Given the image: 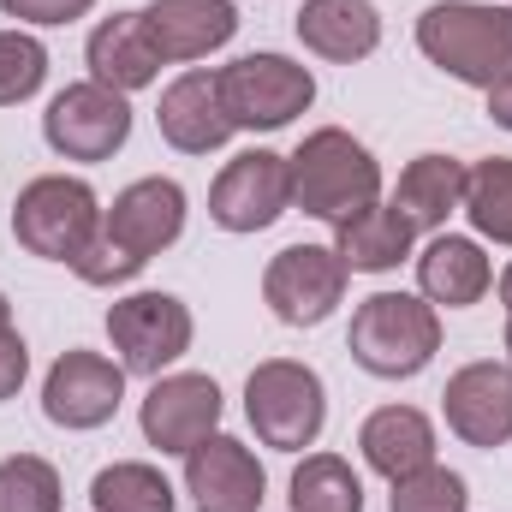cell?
<instances>
[{
    "instance_id": "cell-1",
    "label": "cell",
    "mask_w": 512,
    "mask_h": 512,
    "mask_svg": "<svg viewBox=\"0 0 512 512\" xmlns=\"http://www.w3.org/2000/svg\"><path fill=\"white\" fill-rule=\"evenodd\" d=\"M286 167H292V209H304L310 221L340 227L358 209L382 203V161L346 126L304 131V143L286 155Z\"/></svg>"
},
{
    "instance_id": "cell-28",
    "label": "cell",
    "mask_w": 512,
    "mask_h": 512,
    "mask_svg": "<svg viewBox=\"0 0 512 512\" xmlns=\"http://www.w3.org/2000/svg\"><path fill=\"white\" fill-rule=\"evenodd\" d=\"M387 489H393L387 512H471V483L459 471H447L441 459L399 477V483H387Z\"/></svg>"
},
{
    "instance_id": "cell-21",
    "label": "cell",
    "mask_w": 512,
    "mask_h": 512,
    "mask_svg": "<svg viewBox=\"0 0 512 512\" xmlns=\"http://www.w3.org/2000/svg\"><path fill=\"white\" fill-rule=\"evenodd\" d=\"M435 447H441L435 441V423L417 405H382V411H370L358 423V453H364V465L376 477H387V483L435 465Z\"/></svg>"
},
{
    "instance_id": "cell-29",
    "label": "cell",
    "mask_w": 512,
    "mask_h": 512,
    "mask_svg": "<svg viewBox=\"0 0 512 512\" xmlns=\"http://www.w3.org/2000/svg\"><path fill=\"white\" fill-rule=\"evenodd\" d=\"M42 84H48V48H42V36H30L24 24L0 30V108L30 102Z\"/></svg>"
},
{
    "instance_id": "cell-27",
    "label": "cell",
    "mask_w": 512,
    "mask_h": 512,
    "mask_svg": "<svg viewBox=\"0 0 512 512\" xmlns=\"http://www.w3.org/2000/svg\"><path fill=\"white\" fill-rule=\"evenodd\" d=\"M60 471L42 453L0 459V512H60Z\"/></svg>"
},
{
    "instance_id": "cell-36",
    "label": "cell",
    "mask_w": 512,
    "mask_h": 512,
    "mask_svg": "<svg viewBox=\"0 0 512 512\" xmlns=\"http://www.w3.org/2000/svg\"><path fill=\"white\" fill-rule=\"evenodd\" d=\"M507 364H512V316H507Z\"/></svg>"
},
{
    "instance_id": "cell-26",
    "label": "cell",
    "mask_w": 512,
    "mask_h": 512,
    "mask_svg": "<svg viewBox=\"0 0 512 512\" xmlns=\"http://www.w3.org/2000/svg\"><path fill=\"white\" fill-rule=\"evenodd\" d=\"M465 221L477 227V239L512 251V155L465 167Z\"/></svg>"
},
{
    "instance_id": "cell-32",
    "label": "cell",
    "mask_w": 512,
    "mask_h": 512,
    "mask_svg": "<svg viewBox=\"0 0 512 512\" xmlns=\"http://www.w3.org/2000/svg\"><path fill=\"white\" fill-rule=\"evenodd\" d=\"M24 382H30V346H24L18 328H6V334H0V405L18 399Z\"/></svg>"
},
{
    "instance_id": "cell-34",
    "label": "cell",
    "mask_w": 512,
    "mask_h": 512,
    "mask_svg": "<svg viewBox=\"0 0 512 512\" xmlns=\"http://www.w3.org/2000/svg\"><path fill=\"white\" fill-rule=\"evenodd\" d=\"M495 292H501V304H507V316H512V262L501 268V280H495Z\"/></svg>"
},
{
    "instance_id": "cell-7",
    "label": "cell",
    "mask_w": 512,
    "mask_h": 512,
    "mask_svg": "<svg viewBox=\"0 0 512 512\" xmlns=\"http://www.w3.org/2000/svg\"><path fill=\"white\" fill-rule=\"evenodd\" d=\"M221 96L239 131H280L316 102V72L292 54H239L221 66Z\"/></svg>"
},
{
    "instance_id": "cell-14",
    "label": "cell",
    "mask_w": 512,
    "mask_h": 512,
    "mask_svg": "<svg viewBox=\"0 0 512 512\" xmlns=\"http://www.w3.org/2000/svg\"><path fill=\"white\" fill-rule=\"evenodd\" d=\"M185 495L197 512H262L268 471L239 435H209L185 453Z\"/></svg>"
},
{
    "instance_id": "cell-6",
    "label": "cell",
    "mask_w": 512,
    "mask_h": 512,
    "mask_svg": "<svg viewBox=\"0 0 512 512\" xmlns=\"http://www.w3.org/2000/svg\"><path fill=\"white\" fill-rule=\"evenodd\" d=\"M191 334H197L191 304L173 298V292L143 286V292H126V298L108 304V346L120 352L126 376H149V382L167 376L191 352Z\"/></svg>"
},
{
    "instance_id": "cell-9",
    "label": "cell",
    "mask_w": 512,
    "mask_h": 512,
    "mask_svg": "<svg viewBox=\"0 0 512 512\" xmlns=\"http://www.w3.org/2000/svg\"><path fill=\"white\" fill-rule=\"evenodd\" d=\"M346 280L352 268L340 262L334 245H286L262 268V304L286 328H322L346 304Z\"/></svg>"
},
{
    "instance_id": "cell-2",
    "label": "cell",
    "mask_w": 512,
    "mask_h": 512,
    "mask_svg": "<svg viewBox=\"0 0 512 512\" xmlns=\"http://www.w3.org/2000/svg\"><path fill=\"white\" fill-rule=\"evenodd\" d=\"M417 54L453 84L489 90L512 66V6L495 0H435L417 12Z\"/></svg>"
},
{
    "instance_id": "cell-17",
    "label": "cell",
    "mask_w": 512,
    "mask_h": 512,
    "mask_svg": "<svg viewBox=\"0 0 512 512\" xmlns=\"http://www.w3.org/2000/svg\"><path fill=\"white\" fill-rule=\"evenodd\" d=\"M143 24L167 66H191V60L221 54L239 36V6L233 0H149Z\"/></svg>"
},
{
    "instance_id": "cell-13",
    "label": "cell",
    "mask_w": 512,
    "mask_h": 512,
    "mask_svg": "<svg viewBox=\"0 0 512 512\" xmlns=\"http://www.w3.org/2000/svg\"><path fill=\"white\" fill-rule=\"evenodd\" d=\"M102 233L149 268L161 251H173L185 239V185L161 179V173L131 179L126 191L102 209Z\"/></svg>"
},
{
    "instance_id": "cell-22",
    "label": "cell",
    "mask_w": 512,
    "mask_h": 512,
    "mask_svg": "<svg viewBox=\"0 0 512 512\" xmlns=\"http://www.w3.org/2000/svg\"><path fill=\"white\" fill-rule=\"evenodd\" d=\"M393 209L405 215L411 233H447V221L465 209V161L453 155H417L399 185H393Z\"/></svg>"
},
{
    "instance_id": "cell-3",
    "label": "cell",
    "mask_w": 512,
    "mask_h": 512,
    "mask_svg": "<svg viewBox=\"0 0 512 512\" xmlns=\"http://www.w3.org/2000/svg\"><path fill=\"white\" fill-rule=\"evenodd\" d=\"M346 352L376 382H411L441 352V316L423 292H370L352 310Z\"/></svg>"
},
{
    "instance_id": "cell-19",
    "label": "cell",
    "mask_w": 512,
    "mask_h": 512,
    "mask_svg": "<svg viewBox=\"0 0 512 512\" xmlns=\"http://www.w3.org/2000/svg\"><path fill=\"white\" fill-rule=\"evenodd\" d=\"M84 66H90L96 84H108V90H120V96H137V90H149V84L161 78L167 60H161V48H155V36H149L143 12H114V18H102V24L90 30Z\"/></svg>"
},
{
    "instance_id": "cell-31",
    "label": "cell",
    "mask_w": 512,
    "mask_h": 512,
    "mask_svg": "<svg viewBox=\"0 0 512 512\" xmlns=\"http://www.w3.org/2000/svg\"><path fill=\"white\" fill-rule=\"evenodd\" d=\"M96 0H0L6 18H18L24 30H60V24H78Z\"/></svg>"
},
{
    "instance_id": "cell-25",
    "label": "cell",
    "mask_w": 512,
    "mask_h": 512,
    "mask_svg": "<svg viewBox=\"0 0 512 512\" xmlns=\"http://www.w3.org/2000/svg\"><path fill=\"white\" fill-rule=\"evenodd\" d=\"M90 507L96 512H179L173 483L143 465V459H114L90 477Z\"/></svg>"
},
{
    "instance_id": "cell-15",
    "label": "cell",
    "mask_w": 512,
    "mask_h": 512,
    "mask_svg": "<svg viewBox=\"0 0 512 512\" xmlns=\"http://www.w3.org/2000/svg\"><path fill=\"white\" fill-rule=\"evenodd\" d=\"M441 417L465 447H507L512 441V364L501 358H477L465 370H453L441 387Z\"/></svg>"
},
{
    "instance_id": "cell-23",
    "label": "cell",
    "mask_w": 512,
    "mask_h": 512,
    "mask_svg": "<svg viewBox=\"0 0 512 512\" xmlns=\"http://www.w3.org/2000/svg\"><path fill=\"white\" fill-rule=\"evenodd\" d=\"M411 245H417V233L405 227V215L393 203H370L334 227V251L352 274H393L411 256Z\"/></svg>"
},
{
    "instance_id": "cell-18",
    "label": "cell",
    "mask_w": 512,
    "mask_h": 512,
    "mask_svg": "<svg viewBox=\"0 0 512 512\" xmlns=\"http://www.w3.org/2000/svg\"><path fill=\"white\" fill-rule=\"evenodd\" d=\"M495 286V262L483 251V239L465 233H429V245L417 256V292L435 310H471L483 304Z\"/></svg>"
},
{
    "instance_id": "cell-10",
    "label": "cell",
    "mask_w": 512,
    "mask_h": 512,
    "mask_svg": "<svg viewBox=\"0 0 512 512\" xmlns=\"http://www.w3.org/2000/svg\"><path fill=\"white\" fill-rule=\"evenodd\" d=\"M292 209V167L280 149H239L209 185V221L221 233H268Z\"/></svg>"
},
{
    "instance_id": "cell-37",
    "label": "cell",
    "mask_w": 512,
    "mask_h": 512,
    "mask_svg": "<svg viewBox=\"0 0 512 512\" xmlns=\"http://www.w3.org/2000/svg\"><path fill=\"white\" fill-rule=\"evenodd\" d=\"M507 6H512V0H507Z\"/></svg>"
},
{
    "instance_id": "cell-4",
    "label": "cell",
    "mask_w": 512,
    "mask_h": 512,
    "mask_svg": "<svg viewBox=\"0 0 512 512\" xmlns=\"http://www.w3.org/2000/svg\"><path fill=\"white\" fill-rule=\"evenodd\" d=\"M96 233H102V197L78 173H42L12 203V239H18V251L42 256V262H66L72 268L78 251Z\"/></svg>"
},
{
    "instance_id": "cell-20",
    "label": "cell",
    "mask_w": 512,
    "mask_h": 512,
    "mask_svg": "<svg viewBox=\"0 0 512 512\" xmlns=\"http://www.w3.org/2000/svg\"><path fill=\"white\" fill-rule=\"evenodd\" d=\"M292 30H298V42L316 60H334V66L370 60L382 48V12H376V0H304L298 18H292Z\"/></svg>"
},
{
    "instance_id": "cell-8",
    "label": "cell",
    "mask_w": 512,
    "mask_h": 512,
    "mask_svg": "<svg viewBox=\"0 0 512 512\" xmlns=\"http://www.w3.org/2000/svg\"><path fill=\"white\" fill-rule=\"evenodd\" d=\"M42 143L60 155V161H114L131 143V96L84 78V84H66L48 108H42Z\"/></svg>"
},
{
    "instance_id": "cell-24",
    "label": "cell",
    "mask_w": 512,
    "mask_h": 512,
    "mask_svg": "<svg viewBox=\"0 0 512 512\" xmlns=\"http://www.w3.org/2000/svg\"><path fill=\"white\" fill-rule=\"evenodd\" d=\"M292 512H364V477L340 453H304L292 483H286Z\"/></svg>"
},
{
    "instance_id": "cell-30",
    "label": "cell",
    "mask_w": 512,
    "mask_h": 512,
    "mask_svg": "<svg viewBox=\"0 0 512 512\" xmlns=\"http://www.w3.org/2000/svg\"><path fill=\"white\" fill-rule=\"evenodd\" d=\"M72 274H78L84 286H126V280H137V274H143V262H137L131 251H120L108 233H96V239L78 251Z\"/></svg>"
},
{
    "instance_id": "cell-12",
    "label": "cell",
    "mask_w": 512,
    "mask_h": 512,
    "mask_svg": "<svg viewBox=\"0 0 512 512\" xmlns=\"http://www.w3.org/2000/svg\"><path fill=\"white\" fill-rule=\"evenodd\" d=\"M137 429L149 447L185 459L197 441H209L221 429V382L203 370H167L155 376L143 405H137Z\"/></svg>"
},
{
    "instance_id": "cell-11",
    "label": "cell",
    "mask_w": 512,
    "mask_h": 512,
    "mask_svg": "<svg viewBox=\"0 0 512 512\" xmlns=\"http://www.w3.org/2000/svg\"><path fill=\"white\" fill-rule=\"evenodd\" d=\"M120 399H126V370H120V358H108V352L72 346V352H60L54 370L42 376V417H48L54 429H66V435H90V429L114 423Z\"/></svg>"
},
{
    "instance_id": "cell-33",
    "label": "cell",
    "mask_w": 512,
    "mask_h": 512,
    "mask_svg": "<svg viewBox=\"0 0 512 512\" xmlns=\"http://www.w3.org/2000/svg\"><path fill=\"white\" fill-rule=\"evenodd\" d=\"M483 96H489V120H495L501 131H512V66L489 84V90H483Z\"/></svg>"
},
{
    "instance_id": "cell-35",
    "label": "cell",
    "mask_w": 512,
    "mask_h": 512,
    "mask_svg": "<svg viewBox=\"0 0 512 512\" xmlns=\"http://www.w3.org/2000/svg\"><path fill=\"white\" fill-rule=\"evenodd\" d=\"M12 328V304H6V292H0V334Z\"/></svg>"
},
{
    "instance_id": "cell-5",
    "label": "cell",
    "mask_w": 512,
    "mask_h": 512,
    "mask_svg": "<svg viewBox=\"0 0 512 512\" xmlns=\"http://www.w3.org/2000/svg\"><path fill=\"white\" fill-rule=\"evenodd\" d=\"M245 417L274 453H304L328 429V387L298 358H262L245 382Z\"/></svg>"
},
{
    "instance_id": "cell-16",
    "label": "cell",
    "mask_w": 512,
    "mask_h": 512,
    "mask_svg": "<svg viewBox=\"0 0 512 512\" xmlns=\"http://www.w3.org/2000/svg\"><path fill=\"white\" fill-rule=\"evenodd\" d=\"M155 126H161V137H167L179 155H215V149H227V137H233L239 126H233V114H227L221 72L185 66V72L161 90Z\"/></svg>"
}]
</instances>
